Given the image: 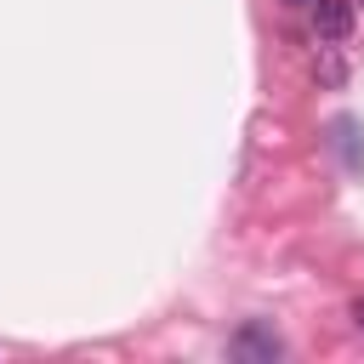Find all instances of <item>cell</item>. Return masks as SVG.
Returning <instances> with one entry per match:
<instances>
[{"label":"cell","mask_w":364,"mask_h":364,"mask_svg":"<svg viewBox=\"0 0 364 364\" xmlns=\"http://www.w3.org/2000/svg\"><path fill=\"white\" fill-rule=\"evenodd\" d=\"M228 353H233V358H245V364H273V358H284V341H279V330H273V324L250 318V324H239V330H233Z\"/></svg>","instance_id":"6da1fadb"},{"label":"cell","mask_w":364,"mask_h":364,"mask_svg":"<svg viewBox=\"0 0 364 364\" xmlns=\"http://www.w3.org/2000/svg\"><path fill=\"white\" fill-rule=\"evenodd\" d=\"M307 11H313V34H318L324 46H341V40L353 34V11H358V6H353V0H313Z\"/></svg>","instance_id":"7a4b0ae2"},{"label":"cell","mask_w":364,"mask_h":364,"mask_svg":"<svg viewBox=\"0 0 364 364\" xmlns=\"http://www.w3.org/2000/svg\"><path fill=\"white\" fill-rule=\"evenodd\" d=\"M353 324H358V330H364V296H358V301H353Z\"/></svg>","instance_id":"3957f363"},{"label":"cell","mask_w":364,"mask_h":364,"mask_svg":"<svg viewBox=\"0 0 364 364\" xmlns=\"http://www.w3.org/2000/svg\"><path fill=\"white\" fill-rule=\"evenodd\" d=\"M353 6H364V0H353Z\"/></svg>","instance_id":"5b68a950"},{"label":"cell","mask_w":364,"mask_h":364,"mask_svg":"<svg viewBox=\"0 0 364 364\" xmlns=\"http://www.w3.org/2000/svg\"><path fill=\"white\" fill-rule=\"evenodd\" d=\"M290 6H313V0H290Z\"/></svg>","instance_id":"277c9868"}]
</instances>
